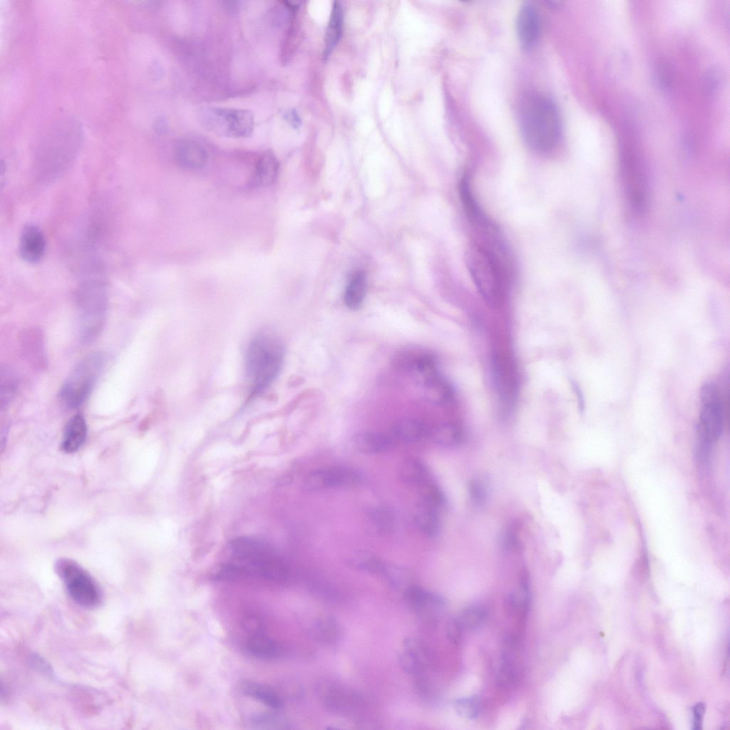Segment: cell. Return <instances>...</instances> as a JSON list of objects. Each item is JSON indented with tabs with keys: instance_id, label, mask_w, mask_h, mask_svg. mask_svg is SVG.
<instances>
[{
	"instance_id": "28",
	"label": "cell",
	"mask_w": 730,
	"mask_h": 730,
	"mask_svg": "<svg viewBox=\"0 0 730 730\" xmlns=\"http://www.w3.org/2000/svg\"><path fill=\"white\" fill-rule=\"evenodd\" d=\"M418 528L428 537H435L439 532L440 521L436 510L426 505L415 516Z\"/></svg>"
},
{
	"instance_id": "14",
	"label": "cell",
	"mask_w": 730,
	"mask_h": 730,
	"mask_svg": "<svg viewBox=\"0 0 730 730\" xmlns=\"http://www.w3.org/2000/svg\"><path fill=\"white\" fill-rule=\"evenodd\" d=\"M175 156L178 163L187 170L202 168L207 159L202 145L192 140H180L175 147Z\"/></svg>"
},
{
	"instance_id": "37",
	"label": "cell",
	"mask_w": 730,
	"mask_h": 730,
	"mask_svg": "<svg viewBox=\"0 0 730 730\" xmlns=\"http://www.w3.org/2000/svg\"><path fill=\"white\" fill-rule=\"evenodd\" d=\"M501 545L505 550L510 552L520 549V540L515 527L510 526L504 531L501 537Z\"/></svg>"
},
{
	"instance_id": "21",
	"label": "cell",
	"mask_w": 730,
	"mask_h": 730,
	"mask_svg": "<svg viewBox=\"0 0 730 730\" xmlns=\"http://www.w3.org/2000/svg\"><path fill=\"white\" fill-rule=\"evenodd\" d=\"M393 434L403 442H416L430 435V430L423 422L415 419H402L395 423Z\"/></svg>"
},
{
	"instance_id": "4",
	"label": "cell",
	"mask_w": 730,
	"mask_h": 730,
	"mask_svg": "<svg viewBox=\"0 0 730 730\" xmlns=\"http://www.w3.org/2000/svg\"><path fill=\"white\" fill-rule=\"evenodd\" d=\"M107 359L102 352L84 356L73 367L60 391V399L65 406L75 409L81 406L93 391Z\"/></svg>"
},
{
	"instance_id": "2",
	"label": "cell",
	"mask_w": 730,
	"mask_h": 730,
	"mask_svg": "<svg viewBox=\"0 0 730 730\" xmlns=\"http://www.w3.org/2000/svg\"><path fill=\"white\" fill-rule=\"evenodd\" d=\"M466 264L474 284L490 307L498 306L504 296L508 276L505 247L473 242L466 252Z\"/></svg>"
},
{
	"instance_id": "6",
	"label": "cell",
	"mask_w": 730,
	"mask_h": 730,
	"mask_svg": "<svg viewBox=\"0 0 730 730\" xmlns=\"http://www.w3.org/2000/svg\"><path fill=\"white\" fill-rule=\"evenodd\" d=\"M198 119L207 130L227 138H247L254 129L253 113L245 109L203 108L198 112Z\"/></svg>"
},
{
	"instance_id": "35",
	"label": "cell",
	"mask_w": 730,
	"mask_h": 730,
	"mask_svg": "<svg viewBox=\"0 0 730 730\" xmlns=\"http://www.w3.org/2000/svg\"><path fill=\"white\" fill-rule=\"evenodd\" d=\"M421 487L425 505L436 510L445 505L446 498L443 493L431 479L421 485Z\"/></svg>"
},
{
	"instance_id": "22",
	"label": "cell",
	"mask_w": 730,
	"mask_h": 730,
	"mask_svg": "<svg viewBox=\"0 0 730 730\" xmlns=\"http://www.w3.org/2000/svg\"><path fill=\"white\" fill-rule=\"evenodd\" d=\"M242 692L273 709H280L283 704L280 696L270 687L255 682L242 684Z\"/></svg>"
},
{
	"instance_id": "23",
	"label": "cell",
	"mask_w": 730,
	"mask_h": 730,
	"mask_svg": "<svg viewBox=\"0 0 730 730\" xmlns=\"http://www.w3.org/2000/svg\"><path fill=\"white\" fill-rule=\"evenodd\" d=\"M366 292V278L364 272L356 273L347 284L344 292V303L352 310L359 309L364 302Z\"/></svg>"
},
{
	"instance_id": "16",
	"label": "cell",
	"mask_w": 730,
	"mask_h": 730,
	"mask_svg": "<svg viewBox=\"0 0 730 730\" xmlns=\"http://www.w3.org/2000/svg\"><path fill=\"white\" fill-rule=\"evenodd\" d=\"M400 662L407 673L418 675L423 672L426 667V654L417 641L411 638L405 640Z\"/></svg>"
},
{
	"instance_id": "42",
	"label": "cell",
	"mask_w": 730,
	"mask_h": 730,
	"mask_svg": "<svg viewBox=\"0 0 730 730\" xmlns=\"http://www.w3.org/2000/svg\"><path fill=\"white\" fill-rule=\"evenodd\" d=\"M704 712V705L703 703H699L695 705L693 708L694 713V721H693V729H700L701 725L702 716Z\"/></svg>"
},
{
	"instance_id": "34",
	"label": "cell",
	"mask_w": 730,
	"mask_h": 730,
	"mask_svg": "<svg viewBox=\"0 0 730 730\" xmlns=\"http://www.w3.org/2000/svg\"><path fill=\"white\" fill-rule=\"evenodd\" d=\"M341 11L340 6L336 3L327 31L326 51L328 53L331 51L340 37L342 23Z\"/></svg>"
},
{
	"instance_id": "7",
	"label": "cell",
	"mask_w": 730,
	"mask_h": 730,
	"mask_svg": "<svg viewBox=\"0 0 730 730\" xmlns=\"http://www.w3.org/2000/svg\"><path fill=\"white\" fill-rule=\"evenodd\" d=\"M56 569L69 597L77 605L93 609L101 604V587L80 565L69 559H61L57 562Z\"/></svg>"
},
{
	"instance_id": "43",
	"label": "cell",
	"mask_w": 730,
	"mask_h": 730,
	"mask_svg": "<svg viewBox=\"0 0 730 730\" xmlns=\"http://www.w3.org/2000/svg\"><path fill=\"white\" fill-rule=\"evenodd\" d=\"M665 68V66L662 65L659 66L658 70L656 72L657 80L659 83V85L664 88H667L669 85L670 81L668 71Z\"/></svg>"
},
{
	"instance_id": "39",
	"label": "cell",
	"mask_w": 730,
	"mask_h": 730,
	"mask_svg": "<svg viewBox=\"0 0 730 730\" xmlns=\"http://www.w3.org/2000/svg\"><path fill=\"white\" fill-rule=\"evenodd\" d=\"M252 724L255 729H281L277 725L282 724L279 719L272 715H262L253 719Z\"/></svg>"
},
{
	"instance_id": "24",
	"label": "cell",
	"mask_w": 730,
	"mask_h": 730,
	"mask_svg": "<svg viewBox=\"0 0 730 730\" xmlns=\"http://www.w3.org/2000/svg\"><path fill=\"white\" fill-rule=\"evenodd\" d=\"M399 475L403 482L410 485L421 486L430 480L426 467L413 458L403 461L400 466Z\"/></svg>"
},
{
	"instance_id": "15",
	"label": "cell",
	"mask_w": 730,
	"mask_h": 730,
	"mask_svg": "<svg viewBox=\"0 0 730 730\" xmlns=\"http://www.w3.org/2000/svg\"><path fill=\"white\" fill-rule=\"evenodd\" d=\"M88 433L87 423L81 414L73 416L67 422L63 432L61 448L64 452L77 451L84 443Z\"/></svg>"
},
{
	"instance_id": "1",
	"label": "cell",
	"mask_w": 730,
	"mask_h": 730,
	"mask_svg": "<svg viewBox=\"0 0 730 730\" xmlns=\"http://www.w3.org/2000/svg\"><path fill=\"white\" fill-rule=\"evenodd\" d=\"M523 138L533 150L545 153L557 144L561 133L560 115L555 103L537 92L523 96L518 106Z\"/></svg>"
},
{
	"instance_id": "11",
	"label": "cell",
	"mask_w": 730,
	"mask_h": 730,
	"mask_svg": "<svg viewBox=\"0 0 730 730\" xmlns=\"http://www.w3.org/2000/svg\"><path fill=\"white\" fill-rule=\"evenodd\" d=\"M492 361L493 381L499 399L505 407H510L515 401L517 389L513 368L508 359L500 355H495Z\"/></svg>"
},
{
	"instance_id": "20",
	"label": "cell",
	"mask_w": 730,
	"mask_h": 730,
	"mask_svg": "<svg viewBox=\"0 0 730 730\" xmlns=\"http://www.w3.org/2000/svg\"><path fill=\"white\" fill-rule=\"evenodd\" d=\"M246 648L252 655L266 660L275 659L282 654L280 646L262 633L251 635L246 643Z\"/></svg>"
},
{
	"instance_id": "8",
	"label": "cell",
	"mask_w": 730,
	"mask_h": 730,
	"mask_svg": "<svg viewBox=\"0 0 730 730\" xmlns=\"http://www.w3.org/2000/svg\"><path fill=\"white\" fill-rule=\"evenodd\" d=\"M701 411L699 423V450L706 453L720 437L724 426V408L717 386L708 382L701 389Z\"/></svg>"
},
{
	"instance_id": "17",
	"label": "cell",
	"mask_w": 730,
	"mask_h": 730,
	"mask_svg": "<svg viewBox=\"0 0 730 730\" xmlns=\"http://www.w3.org/2000/svg\"><path fill=\"white\" fill-rule=\"evenodd\" d=\"M230 550L236 560H249L274 552L264 542L248 537H239L232 540Z\"/></svg>"
},
{
	"instance_id": "9",
	"label": "cell",
	"mask_w": 730,
	"mask_h": 730,
	"mask_svg": "<svg viewBox=\"0 0 730 730\" xmlns=\"http://www.w3.org/2000/svg\"><path fill=\"white\" fill-rule=\"evenodd\" d=\"M360 477L354 470L344 466L324 467L309 473L304 480L305 490L313 492L349 486L357 483Z\"/></svg>"
},
{
	"instance_id": "44",
	"label": "cell",
	"mask_w": 730,
	"mask_h": 730,
	"mask_svg": "<svg viewBox=\"0 0 730 730\" xmlns=\"http://www.w3.org/2000/svg\"><path fill=\"white\" fill-rule=\"evenodd\" d=\"M285 118H286V120H288V121H289V123H291L292 125H297V115H296L295 113H294L293 112H292V111H291V112H287V113L285 114Z\"/></svg>"
},
{
	"instance_id": "19",
	"label": "cell",
	"mask_w": 730,
	"mask_h": 730,
	"mask_svg": "<svg viewBox=\"0 0 730 730\" xmlns=\"http://www.w3.org/2000/svg\"><path fill=\"white\" fill-rule=\"evenodd\" d=\"M354 444L363 453L374 454L387 451L391 446L392 441L384 433L362 432L354 436Z\"/></svg>"
},
{
	"instance_id": "38",
	"label": "cell",
	"mask_w": 730,
	"mask_h": 730,
	"mask_svg": "<svg viewBox=\"0 0 730 730\" xmlns=\"http://www.w3.org/2000/svg\"><path fill=\"white\" fill-rule=\"evenodd\" d=\"M468 493L471 500L476 505L485 503L487 493L484 485L478 480L473 479L468 483Z\"/></svg>"
},
{
	"instance_id": "32",
	"label": "cell",
	"mask_w": 730,
	"mask_h": 730,
	"mask_svg": "<svg viewBox=\"0 0 730 730\" xmlns=\"http://www.w3.org/2000/svg\"><path fill=\"white\" fill-rule=\"evenodd\" d=\"M19 381L13 371L6 368L1 371V410L7 408L18 389Z\"/></svg>"
},
{
	"instance_id": "10",
	"label": "cell",
	"mask_w": 730,
	"mask_h": 730,
	"mask_svg": "<svg viewBox=\"0 0 730 730\" xmlns=\"http://www.w3.org/2000/svg\"><path fill=\"white\" fill-rule=\"evenodd\" d=\"M404 599L411 610L426 620H434L445 607V600L439 595L416 585L407 587Z\"/></svg>"
},
{
	"instance_id": "41",
	"label": "cell",
	"mask_w": 730,
	"mask_h": 730,
	"mask_svg": "<svg viewBox=\"0 0 730 730\" xmlns=\"http://www.w3.org/2000/svg\"><path fill=\"white\" fill-rule=\"evenodd\" d=\"M243 627L249 632L253 634L261 633L262 622L260 620L252 615L247 616L243 620Z\"/></svg>"
},
{
	"instance_id": "36",
	"label": "cell",
	"mask_w": 730,
	"mask_h": 730,
	"mask_svg": "<svg viewBox=\"0 0 730 730\" xmlns=\"http://www.w3.org/2000/svg\"><path fill=\"white\" fill-rule=\"evenodd\" d=\"M350 562L352 565L359 569L381 574L384 573L386 565L376 557L365 553H358L354 555L351 559Z\"/></svg>"
},
{
	"instance_id": "3",
	"label": "cell",
	"mask_w": 730,
	"mask_h": 730,
	"mask_svg": "<svg viewBox=\"0 0 730 730\" xmlns=\"http://www.w3.org/2000/svg\"><path fill=\"white\" fill-rule=\"evenodd\" d=\"M283 355L282 346L275 336L262 334L253 339L246 357L252 393L261 391L272 382L281 369Z\"/></svg>"
},
{
	"instance_id": "33",
	"label": "cell",
	"mask_w": 730,
	"mask_h": 730,
	"mask_svg": "<svg viewBox=\"0 0 730 730\" xmlns=\"http://www.w3.org/2000/svg\"><path fill=\"white\" fill-rule=\"evenodd\" d=\"M453 709L461 717L467 719H475L480 712V701L476 696H469L454 700Z\"/></svg>"
},
{
	"instance_id": "31",
	"label": "cell",
	"mask_w": 730,
	"mask_h": 730,
	"mask_svg": "<svg viewBox=\"0 0 730 730\" xmlns=\"http://www.w3.org/2000/svg\"><path fill=\"white\" fill-rule=\"evenodd\" d=\"M487 616L485 608L480 605H473L465 608L456 619L463 630L473 629L482 625L485 622Z\"/></svg>"
},
{
	"instance_id": "26",
	"label": "cell",
	"mask_w": 730,
	"mask_h": 730,
	"mask_svg": "<svg viewBox=\"0 0 730 730\" xmlns=\"http://www.w3.org/2000/svg\"><path fill=\"white\" fill-rule=\"evenodd\" d=\"M423 389L426 399L433 404H445L452 398V389L441 375L424 386Z\"/></svg>"
},
{
	"instance_id": "5",
	"label": "cell",
	"mask_w": 730,
	"mask_h": 730,
	"mask_svg": "<svg viewBox=\"0 0 730 730\" xmlns=\"http://www.w3.org/2000/svg\"><path fill=\"white\" fill-rule=\"evenodd\" d=\"M80 336L82 341L93 340L101 331L106 321L107 298L100 283L86 282L76 294Z\"/></svg>"
},
{
	"instance_id": "12",
	"label": "cell",
	"mask_w": 730,
	"mask_h": 730,
	"mask_svg": "<svg viewBox=\"0 0 730 730\" xmlns=\"http://www.w3.org/2000/svg\"><path fill=\"white\" fill-rule=\"evenodd\" d=\"M515 29L524 50H530L536 44L540 33V19L536 7L530 2H525L520 7Z\"/></svg>"
},
{
	"instance_id": "29",
	"label": "cell",
	"mask_w": 730,
	"mask_h": 730,
	"mask_svg": "<svg viewBox=\"0 0 730 730\" xmlns=\"http://www.w3.org/2000/svg\"><path fill=\"white\" fill-rule=\"evenodd\" d=\"M314 634L320 642L331 644L336 643L339 638L340 629L334 619L325 617L315 622Z\"/></svg>"
},
{
	"instance_id": "18",
	"label": "cell",
	"mask_w": 730,
	"mask_h": 730,
	"mask_svg": "<svg viewBox=\"0 0 730 730\" xmlns=\"http://www.w3.org/2000/svg\"><path fill=\"white\" fill-rule=\"evenodd\" d=\"M326 704L332 711L349 716L357 714L363 708V701L353 694L344 692H330Z\"/></svg>"
},
{
	"instance_id": "40",
	"label": "cell",
	"mask_w": 730,
	"mask_h": 730,
	"mask_svg": "<svg viewBox=\"0 0 730 730\" xmlns=\"http://www.w3.org/2000/svg\"><path fill=\"white\" fill-rule=\"evenodd\" d=\"M463 631L456 617L452 618L447 624V638L451 643L458 644L462 639Z\"/></svg>"
},
{
	"instance_id": "13",
	"label": "cell",
	"mask_w": 730,
	"mask_h": 730,
	"mask_svg": "<svg viewBox=\"0 0 730 730\" xmlns=\"http://www.w3.org/2000/svg\"><path fill=\"white\" fill-rule=\"evenodd\" d=\"M19 255L28 263L38 262L46 250V240L41 230L36 225L28 224L21 232L19 244Z\"/></svg>"
},
{
	"instance_id": "27",
	"label": "cell",
	"mask_w": 730,
	"mask_h": 730,
	"mask_svg": "<svg viewBox=\"0 0 730 730\" xmlns=\"http://www.w3.org/2000/svg\"><path fill=\"white\" fill-rule=\"evenodd\" d=\"M430 435L437 444L445 447L460 444L463 437L461 428L453 423L440 425L431 431Z\"/></svg>"
},
{
	"instance_id": "30",
	"label": "cell",
	"mask_w": 730,
	"mask_h": 730,
	"mask_svg": "<svg viewBox=\"0 0 730 730\" xmlns=\"http://www.w3.org/2000/svg\"><path fill=\"white\" fill-rule=\"evenodd\" d=\"M369 518L374 529L380 534H389L395 527V516L388 507L374 508L369 513Z\"/></svg>"
},
{
	"instance_id": "25",
	"label": "cell",
	"mask_w": 730,
	"mask_h": 730,
	"mask_svg": "<svg viewBox=\"0 0 730 730\" xmlns=\"http://www.w3.org/2000/svg\"><path fill=\"white\" fill-rule=\"evenodd\" d=\"M279 163L271 152L265 153L259 160L255 173V182L259 185H269L277 178Z\"/></svg>"
}]
</instances>
